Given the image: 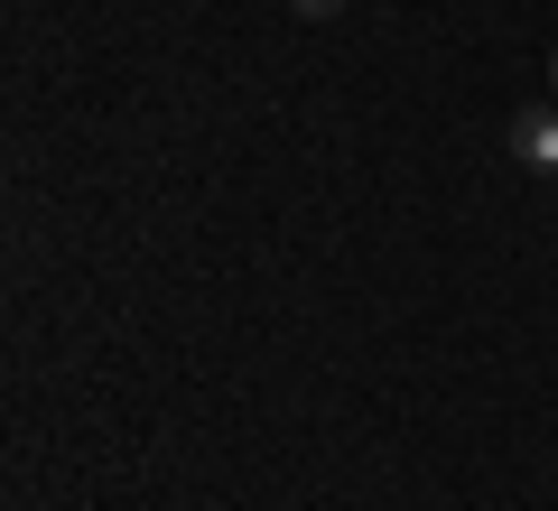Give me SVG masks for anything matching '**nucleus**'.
Masks as SVG:
<instances>
[{
	"label": "nucleus",
	"mask_w": 558,
	"mask_h": 511,
	"mask_svg": "<svg viewBox=\"0 0 558 511\" xmlns=\"http://www.w3.org/2000/svg\"><path fill=\"white\" fill-rule=\"evenodd\" d=\"M289 10H299V20H326V10H344V0H289Z\"/></svg>",
	"instance_id": "nucleus-2"
},
{
	"label": "nucleus",
	"mask_w": 558,
	"mask_h": 511,
	"mask_svg": "<svg viewBox=\"0 0 558 511\" xmlns=\"http://www.w3.org/2000/svg\"><path fill=\"white\" fill-rule=\"evenodd\" d=\"M512 149H521V168H558V112H521Z\"/></svg>",
	"instance_id": "nucleus-1"
},
{
	"label": "nucleus",
	"mask_w": 558,
	"mask_h": 511,
	"mask_svg": "<svg viewBox=\"0 0 558 511\" xmlns=\"http://www.w3.org/2000/svg\"><path fill=\"white\" fill-rule=\"evenodd\" d=\"M549 84H558V57H549Z\"/></svg>",
	"instance_id": "nucleus-3"
}]
</instances>
